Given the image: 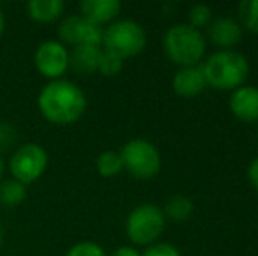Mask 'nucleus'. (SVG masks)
I'll return each instance as SVG.
<instances>
[{
	"instance_id": "obj_1",
	"label": "nucleus",
	"mask_w": 258,
	"mask_h": 256,
	"mask_svg": "<svg viewBox=\"0 0 258 256\" xmlns=\"http://www.w3.org/2000/svg\"><path fill=\"white\" fill-rule=\"evenodd\" d=\"M88 107L86 93L67 79L49 81L37 95V109L46 121L67 127L83 118Z\"/></svg>"
},
{
	"instance_id": "obj_2",
	"label": "nucleus",
	"mask_w": 258,
	"mask_h": 256,
	"mask_svg": "<svg viewBox=\"0 0 258 256\" xmlns=\"http://www.w3.org/2000/svg\"><path fill=\"white\" fill-rule=\"evenodd\" d=\"M207 86L216 90H237L244 86L249 75V63L239 51L223 49L207 58L202 65Z\"/></svg>"
},
{
	"instance_id": "obj_3",
	"label": "nucleus",
	"mask_w": 258,
	"mask_h": 256,
	"mask_svg": "<svg viewBox=\"0 0 258 256\" xmlns=\"http://www.w3.org/2000/svg\"><path fill=\"white\" fill-rule=\"evenodd\" d=\"M165 55L181 67H191L201 62L206 53V37L201 30L188 23L172 25L163 35Z\"/></svg>"
},
{
	"instance_id": "obj_4",
	"label": "nucleus",
	"mask_w": 258,
	"mask_h": 256,
	"mask_svg": "<svg viewBox=\"0 0 258 256\" xmlns=\"http://www.w3.org/2000/svg\"><path fill=\"white\" fill-rule=\"evenodd\" d=\"M146 30L134 20H118L104 28L102 49L112 53L123 62L134 58L146 48Z\"/></svg>"
},
{
	"instance_id": "obj_5",
	"label": "nucleus",
	"mask_w": 258,
	"mask_h": 256,
	"mask_svg": "<svg viewBox=\"0 0 258 256\" xmlns=\"http://www.w3.org/2000/svg\"><path fill=\"white\" fill-rule=\"evenodd\" d=\"M165 228L163 211L155 204H141L130 211L126 218V237L136 246H151Z\"/></svg>"
},
{
	"instance_id": "obj_6",
	"label": "nucleus",
	"mask_w": 258,
	"mask_h": 256,
	"mask_svg": "<svg viewBox=\"0 0 258 256\" xmlns=\"http://www.w3.org/2000/svg\"><path fill=\"white\" fill-rule=\"evenodd\" d=\"M49 163L48 151L37 142L20 144L11 153L9 158V172L11 178L20 181L21 185L28 186L39 181L44 176Z\"/></svg>"
},
{
	"instance_id": "obj_7",
	"label": "nucleus",
	"mask_w": 258,
	"mask_h": 256,
	"mask_svg": "<svg viewBox=\"0 0 258 256\" xmlns=\"http://www.w3.org/2000/svg\"><path fill=\"white\" fill-rule=\"evenodd\" d=\"M123 170L137 179H151L162 168V156L155 144L146 139H132L121 147Z\"/></svg>"
},
{
	"instance_id": "obj_8",
	"label": "nucleus",
	"mask_w": 258,
	"mask_h": 256,
	"mask_svg": "<svg viewBox=\"0 0 258 256\" xmlns=\"http://www.w3.org/2000/svg\"><path fill=\"white\" fill-rule=\"evenodd\" d=\"M58 41L63 46H100L102 48L104 28L92 23L81 14H69L58 23Z\"/></svg>"
},
{
	"instance_id": "obj_9",
	"label": "nucleus",
	"mask_w": 258,
	"mask_h": 256,
	"mask_svg": "<svg viewBox=\"0 0 258 256\" xmlns=\"http://www.w3.org/2000/svg\"><path fill=\"white\" fill-rule=\"evenodd\" d=\"M35 70L42 77L49 81H56L65 75V72L71 68V56H69L67 46H63L56 39L42 41L34 53Z\"/></svg>"
},
{
	"instance_id": "obj_10",
	"label": "nucleus",
	"mask_w": 258,
	"mask_h": 256,
	"mask_svg": "<svg viewBox=\"0 0 258 256\" xmlns=\"http://www.w3.org/2000/svg\"><path fill=\"white\" fill-rule=\"evenodd\" d=\"M228 107L235 118L246 123H258V88L241 86L234 90L228 100Z\"/></svg>"
},
{
	"instance_id": "obj_11",
	"label": "nucleus",
	"mask_w": 258,
	"mask_h": 256,
	"mask_svg": "<svg viewBox=\"0 0 258 256\" xmlns=\"http://www.w3.org/2000/svg\"><path fill=\"white\" fill-rule=\"evenodd\" d=\"M207 34H209V39L213 41V44L220 46V48H225V49H230L241 42L242 27L234 18L220 16L209 23Z\"/></svg>"
},
{
	"instance_id": "obj_12",
	"label": "nucleus",
	"mask_w": 258,
	"mask_h": 256,
	"mask_svg": "<svg viewBox=\"0 0 258 256\" xmlns=\"http://www.w3.org/2000/svg\"><path fill=\"white\" fill-rule=\"evenodd\" d=\"M207 86L202 67L191 65V67H181L172 77V90L179 97L191 99L204 92Z\"/></svg>"
},
{
	"instance_id": "obj_13",
	"label": "nucleus",
	"mask_w": 258,
	"mask_h": 256,
	"mask_svg": "<svg viewBox=\"0 0 258 256\" xmlns=\"http://www.w3.org/2000/svg\"><path fill=\"white\" fill-rule=\"evenodd\" d=\"M119 11H121L119 0H83L79 4V14L99 27L111 25Z\"/></svg>"
},
{
	"instance_id": "obj_14",
	"label": "nucleus",
	"mask_w": 258,
	"mask_h": 256,
	"mask_svg": "<svg viewBox=\"0 0 258 256\" xmlns=\"http://www.w3.org/2000/svg\"><path fill=\"white\" fill-rule=\"evenodd\" d=\"M27 14L35 23H54L61 20L65 13L63 0H30L25 6Z\"/></svg>"
},
{
	"instance_id": "obj_15",
	"label": "nucleus",
	"mask_w": 258,
	"mask_h": 256,
	"mask_svg": "<svg viewBox=\"0 0 258 256\" xmlns=\"http://www.w3.org/2000/svg\"><path fill=\"white\" fill-rule=\"evenodd\" d=\"M71 56V67L78 74H95L99 70V62L102 56L100 46H76L72 51H69Z\"/></svg>"
},
{
	"instance_id": "obj_16",
	"label": "nucleus",
	"mask_w": 258,
	"mask_h": 256,
	"mask_svg": "<svg viewBox=\"0 0 258 256\" xmlns=\"http://www.w3.org/2000/svg\"><path fill=\"white\" fill-rule=\"evenodd\" d=\"M27 198V186L20 181L9 178L0 181V205L4 207H16Z\"/></svg>"
},
{
	"instance_id": "obj_17",
	"label": "nucleus",
	"mask_w": 258,
	"mask_h": 256,
	"mask_svg": "<svg viewBox=\"0 0 258 256\" xmlns=\"http://www.w3.org/2000/svg\"><path fill=\"white\" fill-rule=\"evenodd\" d=\"M162 211L163 216L172 219V221H184L194 214V202L184 195H174L167 200Z\"/></svg>"
},
{
	"instance_id": "obj_18",
	"label": "nucleus",
	"mask_w": 258,
	"mask_h": 256,
	"mask_svg": "<svg viewBox=\"0 0 258 256\" xmlns=\"http://www.w3.org/2000/svg\"><path fill=\"white\" fill-rule=\"evenodd\" d=\"M95 167L102 178H114L119 172L123 170V161L119 156V151H102V153L97 156L95 160Z\"/></svg>"
},
{
	"instance_id": "obj_19",
	"label": "nucleus",
	"mask_w": 258,
	"mask_h": 256,
	"mask_svg": "<svg viewBox=\"0 0 258 256\" xmlns=\"http://www.w3.org/2000/svg\"><path fill=\"white\" fill-rule=\"evenodd\" d=\"M239 18L244 28L258 34V0H244L239 6Z\"/></svg>"
},
{
	"instance_id": "obj_20",
	"label": "nucleus",
	"mask_w": 258,
	"mask_h": 256,
	"mask_svg": "<svg viewBox=\"0 0 258 256\" xmlns=\"http://www.w3.org/2000/svg\"><path fill=\"white\" fill-rule=\"evenodd\" d=\"M18 139H20L18 128L13 123H9V121H0V156L4 153L16 149Z\"/></svg>"
},
{
	"instance_id": "obj_21",
	"label": "nucleus",
	"mask_w": 258,
	"mask_h": 256,
	"mask_svg": "<svg viewBox=\"0 0 258 256\" xmlns=\"http://www.w3.org/2000/svg\"><path fill=\"white\" fill-rule=\"evenodd\" d=\"M211 16H213V11L207 4H195L190 11H188V21H190V27L201 28L211 23Z\"/></svg>"
},
{
	"instance_id": "obj_22",
	"label": "nucleus",
	"mask_w": 258,
	"mask_h": 256,
	"mask_svg": "<svg viewBox=\"0 0 258 256\" xmlns=\"http://www.w3.org/2000/svg\"><path fill=\"white\" fill-rule=\"evenodd\" d=\"M123 60L114 56L112 53H107L102 49V56H100V62H99V70L102 75H107V77H112V75H118L119 72L123 70Z\"/></svg>"
},
{
	"instance_id": "obj_23",
	"label": "nucleus",
	"mask_w": 258,
	"mask_h": 256,
	"mask_svg": "<svg viewBox=\"0 0 258 256\" xmlns=\"http://www.w3.org/2000/svg\"><path fill=\"white\" fill-rule=\"evenodd\" d=\"M65 256H107L102 246H99L97 242L92 240H81V242H76L71 249L67 251Z\"/></svg>"
},
{
	"instance_id": "obj_24",
	"label": "nucleus",
	"mask_w": 258,
	"mask_h": 256,
	"mask_svg": "<svg viewBox=\"0 0 258 256\" xmlns=\"http://www.w3.org/2000/svg\"><path fill=\"white\" fill-rule=\"evenodd\" d=\"M141 256H181L179 249L169 242H155L146 247Z\"/></svg>"
},
{
	"instance_id": "obj_25",
	"label": "nucleus",
	"mask_w": 258,
	"mask_h": 256,
	"mask_svg": "<svg viewBox=\"0 0 258 256\" xmlns=\"http://www.w3.org/2000/svg\"><path fill=\"white\" fill-rule=\"evenodd\" d=\"M248 179H249V183L253 185V188L258 192V156L255 158V160L249 163V167H248Z\"/></svg>"
},
{
	"instance_id": "obj_26",
	"label": "nucleus",
	"mask_w": 258,
	"mask_h": 256,
	"mask_svg": "<svg viewBox=\"0 0 258 256\" xmlns=\"http://www.w3.org/2000/svg\"><path fill=\"white\" fill-rule=\"evenodd\" d=\"M109 256H141V253L132 246H119L118 249H114Z\"/></svg>"
},
{
	"instance_id": "obj_27",
	"label": "nucleus",
	"mask_w": 258,
	"mask_h": 256,
	"mask_svg": "<svg viewBox=\"0 0 258 256\" xmlns=\"http://www.w3.org/2000/svg\"><path fill=\"white\" fill-rule=\"evenodd\" d=\"M4 30H6V16H4L2 9H0V39L4 35Z\"/></svg>"
},
{
	"instance_id": "obj_28",
	"label": "nucleus",
	"mask_w": 258,
	"mask_h": 256,
	"mask_svg": "<svg viewBox=\"0 0 258 256\" xmlns=\"http://www.w3.org/2000/svg\"><path fill=\"white\" fill-rule=\"evenodd\" d=\"M4 174H6V163H4L2 156H0V181L4 179Z\"/></svg>"
},
{
	"instance_id": "obj_29",
	"label": "nucleus",
	"mask_w": 258,
	"mask_h": 256,
	"mask_svg": "<svg viewBox=\"0 0 258 256\" xmlns=\"http://www.w3.org/2000/svg\"><path fill=\"white\" fill-rule=\"evenodd\" d=\"M2 244H4V232H2V226H0V249H2Z\"/></svg>"
}]
</instances>
